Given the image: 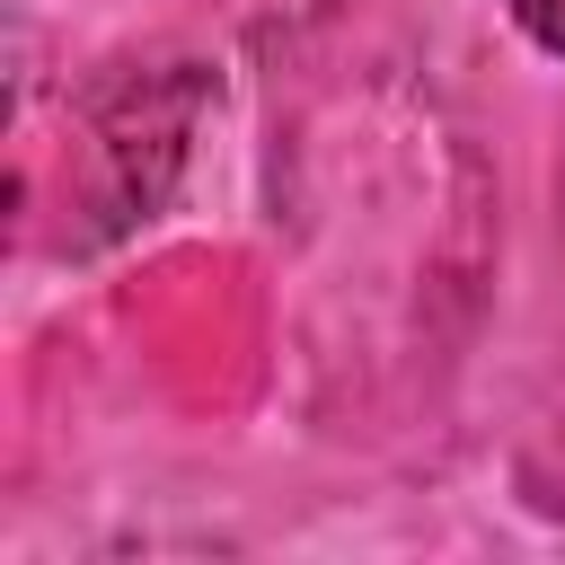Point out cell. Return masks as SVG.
I'll use <instances>...</instances> for the list:
<instances>
[{
  "mask_svg": "<svg viewBox=\"0 0 565 565\" xmlns=\"http://www.w3.org/2000/svg\"><path fill=\"white\" fill-rule=\"evenodd\" d=\"M512 9V26L539 44V53H565V0H503Z\"/></svg>",
  "mask_w": 565,
  "mask_h": 565,
  "instance_id": "6da1fadb",
  "label": "cell"
}]
</instances>
